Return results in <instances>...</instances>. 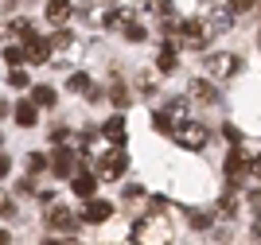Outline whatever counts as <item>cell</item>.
<instances>
[{
  "label": "cell",
  "mask_w": 261,
  "mask_h": 245,
  "mask_svg": "<svg viewBox=\"0 0 261 245\" xmlns=\"http://www.w3.org/2000/svg\"><path fill=\"white\" fill-rule=\"evenodd\" d=\"M172 137H175V144H179V148L199 152V148H207L211 132H207V125H199V121H179V128H175Z\"/></svg>",
  "instance_id": "1"
},
{
  "label": "cell",
  "mask_w": 261,
  "mask_h": 245,
  "mask_svg": "<svg viewBox=\"0 0 261 245\" xmlns=\"http://www.w3.org/2000/svg\"><path fill=\"white\" fill-rule=\"evenodd\" d=\"M125 168H129V156H125L121 144H117V148H109L106 156H98V171H94V175L106 179V183H117L121 175H125Z\"/></svg>",
  "instance_id": "2"
},
{
  "label": "cell",
  "mask_w": 261,
  "mask_h": 245,
  "mask_svg": "<svg viewBox=\"0 0 261 245\" xmlns=\"http://www.w3.org/2000/svg\"><path fill=\"white\" fill-rule=\"evenodd\" d=\"M175 35H179V43H184V47L203 51L211 32H207V23H203V20H184V23H175Z\"/></svg>",
  "instance_id": "3"
},
{
  "label": "cell",
  "mask_w": 261,
  "mask_h": 245,
  "mask_svg": "<svg viewBox=\"0 0 261 245\" xmlns=\"http://www.w3.org/2000/svg\"><path fill=\"white\" fill-rule=\"evenodd\" d=\"M207 70L215 78H234L242 70V63H238V55H230V51H218V55H211L207 59Z\"/></svg>",
  "instance_id": "4"
},
{
  "label": "cell",
  "mask_w": 261,
  "mask_h": 245,
  "mask_svg": "<svg viewBox=\"0 0 261 245\" xmlns=\"http://www.w3.org/2000/svg\"><path fill=\"white\" fill-rule=\"evenodd\" d=\"M51 168H55V175H78V168H82V148H63L51 160Z\"/></svg>",
  "instance_id": "5"
},
{
  "label": "cell",
  "mask_w": 261,
  "mask_h": 245,
  "mask_svg": "<svg viewBox=\"0 0 261 245\" xmlns=\"http://www.w3.org/2000/svg\"><path fill=\"white\" fill-rule=\"evenodd\" d=\"M246 171H250V160H246V152L234 148L226 156V187H238L242 179H246Z\"/></svg>",
  "instance_id": "6"
},
{
  "label": "cell",
  "mask_w": 261,
  "mask_h": 245,
  "mask_svg": "<svg viewBox=\"0 0 261 245\" xmlns=\"http://www.w3.org/2000/svg\"><path fill=\"white\" fill-rule=\"evenodd\" d=\"M23 55H28V66H43L47 59H51V39H43V35L28 39L23 43Z\"/></svg>",
  "instance_id": "7"
},
{
  "label": "cell",
  "mask_w": 261,
  "mask_h": 245,
  "mask_svg": "<svg viewBox=\"0 0 261 245\" xmlns=\"http://www.w3.org/2000/svg\"><path fill=\"white\" fill-rule=\"evenodd\" d=\"M203 23H207V32H211V35H222V32H230V23H234V12L222 8V4H215V8L207 12V20H203Z\"/></svg>",
  "instance_id": "8"
},
{
  "label": "cell",
  "mask_w": 261,
  "mask_h": 245,
  "mask_svg": "<svg viewBox=\"0 0 261 245\" xmlns=\"http://www.w3.org/2000/svg\"><path fill=\"white\" fill-rule=\"evenodd\" d=\"M109 214H113V206H109L106 199H86V206H82V222L98 226V222H106Z\"/></svg>",
  "instance_id": "9"
},
{
  "label": "cell",
  "mask_w": 261,
  "mask_h": 245,
  "mask_svg": "<svg viewBox=\"0 0 261 245\" xmlns=\"http://www.w3.org/2000/svg\"><path fill=\"white\" fill-rule=\"evenodd\" d=\"M66 90H70V94H82V97H90V101H98V97H101V90H98L94 82H90L86 74H70Z\"/></svg>",
  "instance_id": "10"
},
{
  "label": "cell",
  "mask_w": 261,
  "mask_h": 245,
  "mask_svg": "<svg viewBox=\"0 0 261 245\" xmlns=\"http://www.w3.org/2000/svg\"><path fill=\"white\" fill-rule=\"evenodd\" d=\"M70 12H74V4H70V0H47V20H51L55 28L70 20Z\"/></svg>",
  "instance_id": "11"
},
{
  "label": "cell",
  "mask_w": 261,
  "mask_h": 245,
  "mask_svg": "<svg viewBox=\"0 0 261 245\" xmlns=\"http://www.w3.org/2000/svg\"><path fill=\"white\" fill-rule=\"evenodd\" d=\"M47 226L51 230H74V214L66 210V206H51L47 210Z\"/></svg>",
  "instance_id": "12"
},
{
  "label": "cell",
  "mask_w": 261,
  "mask_h": 245,
  "mask_svg": "<svg viewBox=\"0 0 261 245\" xmlns=\"http://www.w3.org/2000/svg\"><path fill=\"white\" fill-rule=\"evenodd\" d=\"M35 101H16V105H12V117H16V125L20 128H32L35 125Z\"/></svg>",
  "instance_id": "13"
},
{
  "label": "cell",
  "mask_w": 261,
  "mask_h": 245,
  "mask_svg": "<svg viewBox=\"0 0 261 245\" xmlns=\"http://www.w3.org/2000/svg\"><path fill=\"white\" fill-rule=\"evenodd\" d=\"M101 137H106L109 144H125V117H121V113L109 117L106 125H101Z\"/></svg>",
  "instance_id": "14"
},
{
  "label": "cell",
  "mask_w": 261,
  "mask_h": 245,
  "mask_svg": "<svg viewBox=\"0 0 261 245\" xmlns=\"http://www.w3.org/2000/svg\"><path fill=\"white\" fill-rule=\"evenodd\" d=\"M70 191L82 195V199H94V191H98V175H86V171H78L74 183H70Z\"/></svg>",
  "instance_id": "15"
},
{
  "label": "cell",
  "mask_w": 261,
  "mask_h": 245,
  "mask_svg": "<svg viewBox=\"0 0 261 245\" xmlns=\"http://www.w3.org/2000/svg\"><path fill=\"white\" fill-rule=\"evenodd\" d=\"M187 94L195 97V101H215V86H211V82H203V78H195V82L187 86Z\"/></svg>",
  "instance_id": "16"
},
{
  "label": "cell",
  "mask_w": 261,
  "mask_h": 245,
  "mask_svg": "<svg viewBox=\"0 0 261 245\" xmlns=\"http://www.w3.org/2000/svg\"><path fill=\"white\" fill-rule=\"evenodd\" d=\"M109 101H113V105H117V109H125V105H129V101H133L129 86H125V82H113V86H109Z\"/></svg>",
  "instance_id": "17"
},
{
  "label": "cell",
  "mask_w": 261,
  "mask_h": 245,
  "mask_svg": "<svg viewBox=\"0 0 261 245\" xmlns=\"http://www.w3.org/2000/svg\"><path fill=\"white\" fill-rule=\"evenodd\" d=\"M156 66H160L164 74H172V70H175V47H172V43H164V47H160V59H156Z\"/></svg>",
  "instance_id": "18"
},
{
  "label": "cell",
  "mask_w": 261,
  "mask_h": 245,
  "mask_svg": "<svg viewBox=\"0 0 261 245\" xmlns=\"http://www.w3.org/2000/svg\"><path fill=\"white\" fill-rule=\"evenodd\" d=\"M121 23H133V8H113V12H106V28H121Z\"/></svg>",
  "instance_id": "19"
},
{
  "label": "cell",
  "mask_w": 261,
  "mask_h": 245,
  "mask_svg": "<svg viewBox=\"0 0 261 245\" xmlns=\"http://www.w3.org/2000/svg\"><path fill=\"white\" fill-rule=\"evenodd\" d=\"M32 101H35V105H55V90H51V86H35Z\"/></svg>",
  "instance_id": "20"
},
{
  "label": "cell",
  "mask_w": 261,
  "mask_h": 245,
  "mask_svg": "<svg viewBox=\"0 0 261 245\" xmlns=\"http://www.w3.org/2000/svg\"><path fill=\"white\" fill-rule=\"evenodd\" d=\"M4 63H12V70H16V66H23V63H28L23 47H4Z\"/></svg>",
  "instance_id": "21"
},
{
  "label": "cell",
  "mask_w": 261,
  "mask_h": 245,
  "mask_svg": "<svg viewBox=\"0 0 261 245\" xmlns=\"http://www.w3.org/2000/svg\"><path fill=\"white\" fill-rule=\"evenodd\" d=\"M47 168H51V160H47L43 152H32V156H28V171H32V175L35 171H47Z\"/></svg>",
  "instance_id": "22"
},
{
  "label": "cell",
  "mask_w": 261,
  "mask_h": 245,
  "mask_svg": "<svg viewBox=\"0 0 261 245\" xmlns=\"http://www.w3.org/2000/svg\"><path fill=\"white\" fill-rule=\"evenodd\" d=\"M8 86H12V90H28V70H23V66H16V70L8 74Z\"/></svg>",
  "instance_id": "23"
},
{
  "label": "cell",
  "mask_w": 261,
  "mask_h": 245,
  "mask_svg": "<svg viewBox=\"0 0 261 245\" xmlns=\"http://www.w3.org/2000/svg\"><path fill=\"white\" fill-rule=\"evenodd\" d=\"M152 128H156V132H175V128H172V117H168V113H152Z\"/></svg>",
  "instance_id": "24"
},
{
  "label": "cell",
  "mask_w": 261,
  "mask_h": 245,
  "mask_svg": "<svg viewBox=\"0 0 261 245\" xmlns=\"http://www.w3.org/2000/svg\"><path fill=\"white\" fill-rule=\"evenodd\" d=\"M187 222L195 226V230H207V226H211V218H207L203 210H187Z\"/></svg>",
  "instance_id": "25"
},
{
  "label": "cell",
  "mask_w": 261,
  "mask_h": 245,
  "mask_svg": "<svg viewBox=\"0 0 261 245\" xmlns=\"http://www.w3.org/2000/svg\"><path fill=\"white\" fill-rule=\"evenodd\" d=\"M125 39L129 43H144V28L141 23H125Z\"/></svg>",
  "instance_id": "26"
},
{
  "label": "cell",
  "mask_w": 261,
  "mask_h": 245,
  "mask_svg": "<svg viewBox=\"0 0 261 245\" xmlns=\"http://www.w3.org/2000/svg\"><path fill=\"white\" fill-rule=\"evenodd\" d=\"M226 8L234 12V16H242V12H250V8H253V0H230Z\"/></svg>",
  "instance_id": "27"
},
{
  "label": "cell",
  "mask_w": 261,
  "mask_h": 245,
  "mask_svg": "<svg viewBox=\"0 0 261 245\" xmlns=\"http://www.w3.org/2000/svg\"><path fill=\"white\" fill-rule=\"evenodd\" d=\"M246 203H250V210H253V214H261V187H253V191H250V199H246Z\"/></svg>",
  "instance_id": "28"
},
{
  "label": "cell",
  "mask_w": 261,
  "mask_h": 245,
  "mask_svg": "<svg viewBox=\"0 0 261 245\" xmlns=\"http://www.w3.org/2000/svg\"><path fill=\"white\" fill-rule=\"evenodd\" d=\"M250 175H257V179H261V156H253V160H250Z\"/></svg>",
  "instance_id": "29"
},
{
  "label": "cell",
  "mask_w": 261,
  "mask_h": 245,
  "mask_svg": "<svg viewBox=\"0 0 261 245\" xmlns=\"http://www.w3.org/2000/svg\"><path fill=\"white\" fill-rule=\"evenodd\" d=\"M8 171H12V160H8V156H0V179H4Z\"/></svg>",
  "instance_id": "30"
},
{
  "label": "cell",
  "mask_w": 261,
  "mask_h": 245,
  "mask_svg": "<svg viewBox=\"0 0 261 245\" xmlns=\"http://www.w3.org/2000/svg\"><path fill=\"white\" fill-rule=\"evenodd\" d=\"M8 113H12V105H8V101H0V117H8Z\"/></svg>",
  "instance_id": "31"
},
{
  "label": "cell",
  "mask_w": 261,
  "mask_h": 245,
  "mask_svg": "<svg viewBox=\"0 0 261 245\" xmlns=\"http://www.w3.org/2000/svg\"><path fill=\"white\" fill-rule=\"evenodd\" d=\"M0 245H12V237H8V234H4V230H0Z\"/></svg>",
  "instance_id": "32"
},
{
  "label": "cell",
  "mask_w": 261,
  "mask_h": 245,
  "mask_svg": "<svg viewBox=\"0 0 261 245\" xmlns=\"http://www.w3.org/2000/svg\"><path fill=\"white\" fill-rule=\"evenodd\" d=\"M43 245H59V241H55V237H51V241H43Z\"/></svg>",
  "instance_id": "33"
}]
</instances>
